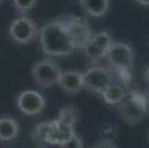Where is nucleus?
Segmentation results:
<instances>
[{"label":"nucleus","instance_id":"nucleus-21","mask_svg":"<svg viewBox=\"0 0 149 148\" xmlns=\"http://www.w3.org/2000/svg\"><path fill=\"white\" fill-rule=\"evenodd\" d=\"M148 141H149V136H148Z\"/></svg>","mask_w":149,"mask_h":148},{"label":"nucleus","instance_id":"nucleus-8","mask_svg":"<svg viewBox=\"0 0 149 148\" xmlns=\"http://www.w3.org/2000/svg\"><path fill=\"white\" fill-rule=\"evenodd\" d=\"M112 43H114L112 34L109 31L103 30V31H99L92 36L89 43L83 48V52L92 64H97L102 58L106 56V52H108V49Z\"/></svg>","mask_w":149,"mask_h":148},{"label":"nucleus","instance_id":"nucleus-2","mask_svg":"<svg viewBox=\"0 0 149 148\" xmlns=\"http://www.w3.org/2000/svg\"><path fill=\"white\" fill-rule=\"evenodd\" d=\"M106 61L109 64V68L114 70L123 84L127 88L132 81V70L134 64V49L127 41H114L106 52Z\"/></svg>","mask_w":149,"mask_h":148},{"label":"nucleus","instance_id":"nucleus-18","mask_svg":"<svg viewBox=\"0 0 149 148\" xmlns=\"http://www.w3.org/2000/svg\"><path fill=\"white\" fill-rule=\"evenodd\" d=\"M143 79H145V81L149 84V64H148V67H146L145 71H143Z\"/></svg>","mask_w":149,"mask_h":148},{"label":"nucleus","instance_id":"nucleus-1","mask_svg":"<svg viewBox=\"0 0 149 148\" xmlns=\"http://www.w3.org/2000/svg\"><path fill=\"white\" fill-rule=\"evenodd\" d=\"M38 41L41 51L47 56H68L75 51V46L63 25L62 19L56 18L53 21L46 22L40 28Z\"/></svg>","mask_w":149,"mask_h":148},{"label":"nucleus","instance_id":"nucleus-15","mask_svg":"<svg viewBox=\"0 0 149 148\" xmlns=\"http://www.w3.org/2000/svg\"><path fill=\"white\" fill-rule=\"evenodd\" d=\"M13 3V8L21 12V13H27L30 12L31 9L36 8V5L38 3V0H12Z\"/></svg>","mask_w":149,"mask_h":148},{"label":"nucleus","instance_id":"nucleus-17","mask_svg":"<svg viewBox=\"0 0 149 148\" xmlns=\"http://www.w3.org/2000/svg\"><path fill=\"white\" fill-rule=\"evenodd\" d=\"M92 148H117V145H115L114 141H105V139H100V141L96 142Z\"/></svg>","mask_w":149,"mask_h":148},{"label":"nucleus","instance_id":"nucleus-3","mask_svg":"<svg viewBox=\"0 0 149 148\" xmlns=\"http://www.w3.org/2000/svg\"><path fill=\"white\" fill-rule=\"evenodd\" d=\"M118 111L121 119L127 124H139L146 117V95L134 90H129L127 98L118 105Z\"/></svg>","mask_w":149,"mask_h":148},{"label":"nucleus","instance_id":"nucleus-14","mask_svg":"<svg viewBox=\"0 0 149 148\" xmlns=\"http://www.w3.org/2000/svg\"><path fill=\"white\" fill-rule=\"evenodd\" d=\"M56 120L74 126L75 121L78 120V111H77L75 108H72V107H67V108L61 110V113H59V116L56 117Z\"/></svg>","mask_w":149,"mask_h":148},{"label":"nucleus","instance_id":"nucleus-16","mask_svg":"<svg viewBox=\"0 0 149 148\" xmlns=\"http://www.w3.org/2000/svg\"><path fill=\"white\" fill-rule=\"evenodd\" d=\"M61 148H84V144H83V139L77 135V133H74L68 141H65L62 145H59Z\"/></svg>","mask_w":149,"mask_h":148},{"label":"nucleus","instance_id":"nucleus-13","mask_svg":"<svg viewBox=\"0 0 149 148\" xmlns=\"http://www.w3.org/2000/svg\"><path fill=\"white\" fill-rule=\"evenodd\" d=\"M81 11L93 18H102L109 11V0H78Z\"/></svg>","mask_w":149,"mask_h":148},{"label":"nucleus","instance_id":"nucleus-20","mask_svg":"<svg viewBox=\"0 0 149 148\" xmlns=\"http://www.w3.org/2000/svg\"><path fill=\"white\" fill-rule=\"evenodd\" d=\"M146 108H148V111H149V93L146 95Z\"/></svg>","mask_w":149,"mask_h":148},{"label":"nucleus","instance_id":"nucleus-7","mask_svg":"<svg viewBox=\"0 0 149 148\" xmlns=\"http://www.w3.org/2000/svg\"><path fill=\"white\" fill-rule=\"evenodd\" d=\"M61 19L63 25L67 27V31L75 46V51L77 49L83 51V48L89 43V40L95 34L92 28L89 27V22L84 18L77 16V15H65V16H61Z\"/></svg>","mask_w":149,"mask_h":148},{"label":"nucleus","instance_id":"nucleus-5","mask_svg":"<svg viewBox=\"0 0 149 148\" xmlns=\"http://www.w3.org/2000/svg\"><path fill=\"white\" fill-rule=\"evenodd\" d=\"M62 70L56 62L50 58L37 61L31 67V77L33 80L41 88H52L55 84H58L59 79H61Z\"/></svg>","mask_w":149,"mask_h":148},{"label":"nucleus","instance_id":"nucleus-19","mask_svg":"<svg viewBox=\"0 0 149 148\" xmlns=\"http://www.w3.org/2000/svg\"><path fill=\"white\" fill-rule=\"evenodd\" d=\"M136 3H139L140 6H145V8H149V0H134Z\"/></svg>","mask_w":149,"mask_h":148},{"label":"nucleus","instance_id":"nucleus-12","mask_svg":"<svg viewBox=\"0 0 149 148\" xmlns=\"http://www.w3.org/2000/svg\"><path fill=\"white\" fill-rule=\"evenodd\" d=\"M127 95H129V89H127L124 84L121 83H112L111 86H108L103 92H102V99L108 104V105H118L127 98Z\"/></svg>","mask_w":149,"mask_h":148},{"label":"nucleus","instance_id":"nucleus-9","mask_svg":"<svg viewBox=\"0 0 149 148\" xmlns=\"http://www.w3.org/2000/svg\"><path fill=\"white\" fill-rule=\"evenodd\" d=\"M16 107L25 116H37L46 107V99L38 90H22L16 96Z\"/></svg>","mask_w":149,"mask_h":148},{"label":"nucleus","instance_id":"nucleus-11","mask_svg":"<svg viewBox=\"0 0 149 148\" xmlns=\"http://www.w3.org/2000/svg\"><path fill=\"white\" fill-rule=\"evenodd\" d=\"M19 135V123L15 117L2 114L0 116V142H9Z\"/></svg>","mask_w":149,"mask_h":148},{"label":"nucleus","instance_id":"nucleus-22","mask_svg":"<svg viewBox=\"0 0 149 148\" xmlns=\"http://www.w3.org/2000/svg\"><path fill=\"white\" fill-rule=\"evenodd\" d=\"M0 3H2V0H0Z\"/></svg>","mask_w":149,"mask_h":148},{"label":"nucleus","instance_id":"nucleus-6","mask_svg":"<svg viewBox=\"0 0 149 148\" xmlns=\"http://www.w3.org/2000/svg\"><path fill=\"white\" fill-rule=\"evenodd\" d=\"M40 28L37 27L36 21L30 16H18L9 25V36L18 45H28L38 40Z\"/></svg>","mask_w":149,"mask_h":148},{"label":"nucleus","instance_id":"nucleus-4","mask_svg":"<svg viewBox=\"0 0 149 148\" xmlns=\"http://www.w3.org/2000/svg\"><path fill=\"white\" fill-rule=\"evenodd\" d=\"M83 83L84 89H87L90 93L102 95V92L114 83V73L111 68L93 65L83 73Z\"/></svg>","mask_w":149,"mask_h":148},{"label":"nucleus","instance_id":"nucleus-10","mask_svg":"<svg viewBox=\"0 0 149 148\" xmlns=\"http://www.w3.org/2000/svg\"><path fill=\"white\" fill-rule=\"evenodd\" d=\"M58 84L61 86V89L70 93V95H75L78 92H81L84 89V83H83V73L75 71V70H68V71H62L61 79L58 81Z\"/></svg>","mask_w":149,"mask_h":148}]
</instances>
